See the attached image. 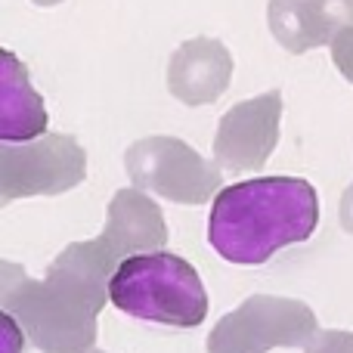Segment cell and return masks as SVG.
I'll use <instances>...</instances> for the list:
<instances>
[{
	"instance_id": "3957f363",
	"label": "cell",
	"mask_w": 353,
	"mask_h": 353,
	"mask_svg": "<svg viewBox=\"0 0 353 353\" xmlns=\"http://www.w3.org/2000/svg\"><path fill=\"white\" fill-rule=\"evenodd\" d=\"M0 298L3 313L22 325L41 353H93L99 313L68 298L47 279H28L19 267L3 263Z\"/></svg>"
},
{
	"instance_id": "2e32d148",
	"label": "cell",
	"mask_w": 353,
	"mask_h": 353,
	"mask_svg": "<svg viewBox=\"0 0 353 353\" xmlns=\"http://www.w3.org/2000/svg\"><path fill=\"white\" fill-rule=\"evenodd\" d=\"M37 6H56V3H62V0H34Z\"/></svg>"
},
{
	"instance_id": "8992f818",
	"label": "cell",
	"mask_w": 353,
	"mask_h": 353,
	"mask_svg": "<svg viewBox=\"0 0 353 353\" xmlns=\"http://www.w3.org/2000/svg\"><path fill=\"white\" fill-rule=\"evenodd\" d=\"M87 176V152L68 134H43L28 143H0V201L62 195Z\"/></svg>"
},
{
	"instance_id": "5b68a950",
	"label": "cell",
	"mask_w": 353,
	"mask_h": 353,
	"mask_svg": "<svg viewBox=\"0 0 353 353\" xmlns=\"http://www.w3.org/2000/svg\"><path fill=\"white\" fill-rule=\"evenodd\" d=\"M134 189H146L176 205L217 199L220 165L208 161L176 137H143L124 152Z\"/></svg>"
},
{
	"instance_id": "ba28073f",
	"label": "cell",
	"mask_w": 353,
	"mask_h": 353,
	"mask_svg": "<svg viewBox=\"0 0 353 353\" xmlns=\"http://www.w3.org/2000/svg\"><path fill=\"white\" fill-rule=\"evenodd\" d=\"M267 22L288 53H307L353 28V0H270Z\"/></svg>"
},
{
	"instance_id": "9c48e42d",
	"label": "cell",
	"mask_w": 353,
	"mask_h": 353,
	"mask_svg": "<svg viewBox=\"0 0 353 353\" xmlns=\"http://www.w3.org/2000/svg\"><path fill=\"white\" fill-rule=\"evenodd\" d=\"M232 78V56L214 37L183 41L168 62V90L183 105H211L226 93Z\"/></svg>"
},
{
	"instance_id": "9a60e30c",
	"label": "cell",
	"mask_w": 353,
	"mask_h": 353,
	"mask_svg": "<svg viewBox=\"0 0 353 353\" xmlns=\"http://www.w3.org/2000/svg\"><path fill=\"white\" fill-rule=\"evenodd\" d=\"M341 226H344V232L353 236V183L344 189V195H341Z\"/></svg>"
},
{
	"instance_id": "8fae6325",
	"label": "cell",
	"mask_w": 353,
	"mask_h": 353,
	"mask_svg": "<svg viewBox=\"0 0 353 353\" xmlns=\"http://www.w3.org/2000/svg\"><path fill=\"white\" fill-rule=\"evenodd\" d=\"M47 109L41 93L31 87L28 68L12 50L0 53V140L28 143L47 134Z\"/></svg>"
},
{
	"instance_id": "7a4b0ae2",
	"label": "cell",
	"mask_w": 353,
	"mask_h": 353,
	"mask_svg": "<svg viewBox=\"0 0 353 353\" xmlns=\"http://www.w3.org/2000/svg\"><path fill=\"white\" fill-rule=\"evenodd\" d=\"M109 301L146 323L195 329L208 316V292L199 270L174 251H143L118 263Z\"/></svg>"
},
{
	"instance_id": "e0dca14e",
	"label": "cell",
	"mask_w": 353,
	"mask_h": 353,
	"mask_svg": "<svg viewBox=\"0 0 353 353\" xmlns=\"http://www.w3.org/2000/svg\"><path fill=\"white\" fill-rule=\"evenodd\" d=\"M93 353H105V350H93Z\"/></svg>"
},
{
	"instance_id": "6da1fadb",
	"label": "cell",
	"mask_w": 353,
	"mask_h": 353,
	"mask_svg": "<svg viewBox=\"0 0 353 353\" xmlns=\"http://www.w3.org/2000/svg\"><path fill=\"white\" fill-rule=\"evenodd\" d=\"M319 223L316 189L301 176H254L217 192L208 242L223 261L257 267L285 245L307 242Z\"/></svg>"
},
{
	"instance_id": "277c9868",
	"label": "cell",
	"mask_w": 353,
	"mask_h": 353,
	"mask_svg": "<svg viewBox=\"0 0 353 353\" xmlns=\"http://www.w3.org/2000/svg\"><path fill=\"white\" fill-rule=\"evenodd\" d=\"M316 338V313L294 298L251 294L208 335V353H270L307 347Z\"/></svg>"
},
{
	"instance_id": "52a82bcc",
	"label": "cell",
	"mask_w": 353,
	"mask_h": 353,
	"mask_svg": "<svg viewBox=\"0 0 353 353\" xmlns=\"http://www.w3.org/2000/svg\"><path fill=\"white\" fill-rule=\"evenodd\" d=\"M282 93L270 90L254 99L236 103L217 124L214 137V161L223 171H261L270 152L279 143Z\"/></svg>"
},
{
	"instance_id": "5bb4252c",
	"label": "cell",
	"mask_w": 353,
	"mask_h": 353,
	"mask_svg": "<svg viewBox=\"0 0 353 353\" xmlns=\"http://www.w3.org/2000/svg\"><path fill=\"white\" fill-rule=\"evenodd\" d=\"M0 338H3V353H22L25 347V332L10 313L0 316Z\"/></svg>"
},
{
	"instance_id": "7c38bea8",
	"label": "cell",
	"mask_w": 353,
	"mask_h": 353,
	"mask_svg": "<svg viewBox=\"0 0 353 353\" xmlns=\"http://www.w3.org/2000/svg\"><path fill=\"white\" fill-rule=\"evenodd\" d=\"M304 353H353V332H338V329H323L316 332Z\"/></svg>"
},
{
	"instance_id": "30bf717a",
	"label": "cell",
	"mask_w": 353,
	"mask_h": 353,
	"mask_svg": "<svg viewBox=\"0 0 353 353\" xmlns=\"http://www.w3.org/2000/svg\"><path fill=\"white\" fill-rule=\"evenodd\" d=\"M118 257L161 251L168 242V226L161 208L143 189H118L105 211V230L99 232Z\"/></svg>"
},
{
	"instance_id": "4fadbf2b",
	"label": "cell",
	"mask_w": 353,
	"mask_h": 353,
	"mask_svg": "<svg viewBox=\"0 0 353 353\" xmlns=\"http://www.w3.org/2000/svg\"><path fill=\"white\" fill-rule=\"evenodd\" d=\"M332 62L344 78L353 84V28L341 31V34L332 41Z\"/></svg>"
}]
</instances>
